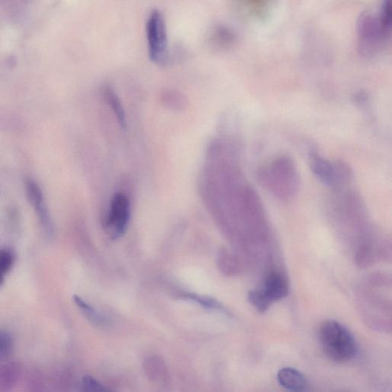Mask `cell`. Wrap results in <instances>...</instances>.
Here are the masks:
<instances>
[{
	"label": "cell",
	"mask_w": 392,
	"mask_h": 392,
	"mask_svg": "<svg viewBox=\"0 0 392 392\" xmlns=\"http://www.w3.org/2000/svg\"><path fill=\"white\" fill-rule=\"evenodd\" d=\"M27 198L33 205L43 228L48 234L53 232V225L44 199V195L38 184L32 179L26 182Z\"/></svg>",
	"instance_id": "7"
},
{
	"label": "cell",
	"mask_w": 392,
	"mask_h": 392,
	"mask_svg": "<svg viewBox=\"0 0 392 392\" xmlns=\"http://www.w3.org/2000/svg\"><path fill=\"white\" fill-rule=\"evenodd\" d=\"M74 301L82 311L95 323H98L100 318L98 314L95 311V309L91 308L87 303H86L81 298L78 296H74Z\"/></svg>",
	"instance_id": "13"
},
{
	"label": "cell",
	"mask_w": 392,
	"mask_h": 392,
	"mask_svg": "<svg viewBox=\"0 0 392 392\" xmlns=\"http://www.w3.org/2000/svg\"><path fill=\"white\" fill-rule=\"evenodd\" d=\"M5 2H8V3H13V4H22L24 0H4Z\"/></svg>",
	"instance_id": "16"
},
{
	"label": "cell",
	"mask_w": 392,
	"mask_h": 392,
	"mask_svg": "<svg viewBox=\"0 0 392 392\" xmlns=\"http://www.w3.org/2000/svg\"><path fill=\"white\" fill-rule=\"evenodd\" d=\"M147 33L150 58L153 63L163 64L167 57V33L163 16L157 9L149 17Z\"/></svg>",
	"instance_id": "5"
},
{
	"label": "cell",
	"mask_w": 392,
	"mask_h": 392,
	"mask_svg": "<svg viewBox=\"0 0 392 392\" xmlns=\"http://www.w3.org/2000/svg\"><path fill=\"white\" fill-rule=\"evenodd\" d=\"M256 177L267 192L282 202L292 201L300 190V173L292 158L286 155L262 165Z\"/></svg>",
	"instance_id": "1"
},
{
	"label": "cell",
	"mask_w": 392,
	"mask_h": 392,
	"mask_svg": "<svg viewBox=\"0 0 392 392\" xmlns=\"http://www.w3.org/2000/svg\"><path fill=\"white\" fill-rule=\"evenodd\" d=\"M83 386L88 391H107L104 386L100 385L96 380L91 377H86L83 380Z\"/></svg>",
	"instance_id": "15"
},
{
	"label": "cell",
	"mask_w": 392,
	"mask_h": 392,
	"mask_svg": "<svg viewBox=\"0 0 392 392\" xmlns=\"http://www.w3.org/2000/svg\"><path fill=\"white\" fill-rule=\"evenodd\" d=\"M14 264V257L11 252L7 250L0 251V285L4 281L6 274L10 270Z\"/></svg>",
	"instance_id": "12"
},
{
	"label": "cell",
	"mask_w": 392,
	"mask_h": 392,
	"mask_svg": "<svg viewBox=\"0 0 392 392\" xmlns=\"http://www.w3.org/2000/svg\"><path fill=\"white\" fill-rule=\"evenodd\" d=\"M247 299H249V303L260 313L266 312L272 304L267 300L260 289H255V290L249 292Z\"/></svg>",
	"instance_id": "11"
},
{
	"label": "cell",
	"mask_w": 392,
	"mask_h": 392,
	"mask_svg": "<svg viewBox=\"0 0 392 392\" xmlns=\"http://www.w3.org/2000/svg\"><path fill=\"white\" fill-rule=\"evenodd\" d=\"M309 166L316 179L333 190L348 187L354 179L349 163L324 158L316 152L309 153Z\"/></svg>",
	"instance_id": "3"
},
{
	"label": "cell",
	"mask_w": 392,
	"mask_h": 392,
	"mask_svg": "<svg viewBox=\"0 0 392 392\" xmlns=\"http://www.w3.org/2000/svg\"><path fill=\"white\" fill-rule=\"evenodd\" d=\"M277 378L278 383L287 390L301 391L306 389V378L300 371L295 368L290 367L282 368L278 371Z\"/></svg>",
	"instance_id": "9"
},
{
	"label": "cell",
	"mask_w": 392,
	"mask_h": 392,
	"mask_svg": "<svg viewBox=\"0 0 392 392\" xmlns=\"http://www.w3.org/2000/svg\"><path fill=\"white\" fill-rule=\"evenodd\" d=\"M260 290L272 304L282 300L289 293L287 279L280 272L272 271L266 277Z\"/></svg>",
	"instance_id": "8"
},
{
	"label": "cell",
	"mask_w": 392,
	"mask_h": 392,
	"mask_svg": "<svg viewBox=\"0 0 392 392\" xmlns=\"http://www.w3.org/2000/svg\"><path fill=\"white\" fill-rule=\"evenodd\" d=\"M319 338L324 354L335 363H345L356 356L358 349L354 336L339 322L324 323L319 329Z\"/></svg>",
	"instance_id": "2"
},
{
	"label": "cell",
	"mask_w": 392,
	"mask_h": 392,
	"mask_svg": "<svg viewBox=\"0 0 392 392\" xmlns=\"http://www.w3.org/2000/svg\"><path fill=\"white\" fill-rule=\"evenodd\" d=\"M104 95L106 101L108 103L113 112L118 119L119 125L122 128L127 127V120L125 109H123L122 103L115 91L110 87L105 88Z\"/></svg>",
	"instance_id": "10"
},
{
	"label": "cell",
	"mask_w": 392,
	"mask_h": 392,
	"mask_svg": "<svg viewBox=\"0 0 392 392\" xmlns=\"http://www.w3.org/2000/svg\"><path fill=\"white\" fill-rule=\"evenodd\" d=\"M130 218V202L123 192L113 195L106 218V228L113 239L125 234Z\"/></svg>",
	"instance_id": "6"
},
{
	"label": "cell",
	"mask_w": 392,
	"mask_h": 392,
	"mask_svg": "<svg viewBox=\"0 0 392 392\" xmlns=\"http://www.w3.org/2000/svg\"><path fill=\"white\" fill-rule=\"evenodd\" d=\"M391 26L379 16L363 14L358 24V45L361 55L370 57L378 53L391 36Z\"/></svg>",
	"instance_id": "4"
},
{
	"label": "cell",
	"mask_w": 392,
	"mask_h": 392,
	"mask_svg": "<svg viewBox=\"0 0 392 392\" xmlns=\"http://www.w3.org/2000/svg\"><path fill=\"white\" fill-rule=\"evenodd\" d=\"M14 341L12 336L5 332H0V356L9 355L12 352Z\"/></svg>",
	"instance_id": "14"
}]
</instances>
